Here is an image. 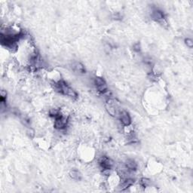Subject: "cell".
<instances>
[{
    "label": "cell",
    "instance_id": "cell-12",
    "mask_svg": "<svg viewBox=\"0 0 193 193\" xmlns=\"http://www.w3.org/2000/svg\"><path fill=\"white\" fill-rule=\"evenodd\" d=\"M140 184L142 185L143 187H146L150 184V179H147V178H142L140 179Z\"/></svg>",
    "mask_w": 193,
    "mask_h": 193
},
{
    "label": "cell",
    "instance_id": "cell-4",
    "mask_svg": "<svg viewBox=\"0 0 193 193\" xmlns=\"http://www.w3.org/2000/svg\"><path fill=\"white\" fill-rule=\"evenodd\" d=\"M100 165L104 171H109L112 168L113 163L110 159H108L106 156H103L100 159Z\"/></svg>",
    "mask_w": 193,
    "mask_h": 193
},
{
    "label": "cell",
    "instance_id": "cell-2",
    "mask_svg": "<svg viewBox=\"0 0 193 193\" xmlns=\"http://www.w3.org/2000/svg\"><path fill=\"white\" fill-rule=\"evenodd\" d=\"M94 84H95L96 88L98 90V91H100L102 94L107 92V85H106V82L102 78H100V77H96L95 79H94Z\"/></svg>",
    "mask_w": 193,
    "mask_h": 193
},
{
    "label": "cell",
    "instance_id": "cell-13",
    "mask_svg": "<svg viewBox=\"0 0 193 193\" xmlns=\"http://www.w3.org/2000/svg\"><path fill=\"white\" fill-rule=\"evenodd\" d=\"M185 43H186V44L189 48H192L193 47V42L192 40L190 39H186L185 40Z\"/></svg>",
    "mask_w": 193,
    "mask_h": 193
},
{
    "label": "cell",
    "instance_id": "cell-10",
    "mask_svg": "<svg viewBox=\"0 0 193 193\" xmlns=\"http://www.w3.org/2000/svg\"><path fill=\"white\" fill-rule=\"evenodd\" d=\"M133 183H134V181H133V179H126L125 180V181L122 183V184H121V190H124V189H128V187H130L131 186H132V185L133 184Z\"/></svg>",
    "mask_w": 193,
    "mask_h": 193
},
{
    "label": "cell",
    "instance_id": "cell-5",
    "mask_svg": "<svg viewBox=\"0 0 193 193\" xmlns=\"http://www.w3.org/2000/svg\"><path fill=\"white\" fill-rule=\"evenodd\" d=\"M67 118H64L63 116H60L59 118L55 119V128H57V129H59V130H62V129H64V128L67 127Z\"/></svg>",
    "mask_w": 193,
    "mask_h": 193
},
{
    "label": "cell",
    "instance_id": "cell-3",
    "mask_svg": "<svg viewBox=\"0 0 193 193\" xmlns=\"http://www.w3.org/2000/svg\"><path fill=\"white\" fill-rule=\"evenodd\" d=\"M120 120L122 125L125 126H129L131 123V118L130 115L127 111H121L120 113Z\"/></svg>",
    "mask_w": 193,
    "mask_h": 193
},
{
    "label": "cell",
    "instance_id": "cell-6",
    "mask_svg": "<svg viewBox=\"0 0 193 193\" xmlns=\"http://www.w3.org/2000/svg\"><path fill=\"white\" fill-rule=\"evenodd\" d=\"M116 103L113 100H108L107 103H106V109H107L108 113L109 114L113 116H116L117 114L116 111Z\"/></svg>",
    "mask_w": 193,
    "mask_h": 193
},
{
    "label": "cell",
    "instance_id": "cell-8",
    "mask_svg": "<svg viewBox=\"0 0 193 193\" xmlns=\"http://www.w3.org/2000/svg\"><path fill=\"white\" fill-rule=\"evenodd\" d=\"M74 70H75V72H79V73H85V67L82 65V63H74L73 66Z\"/></svg>",
    "mask_w": 193,
    "mask_h": 193
},
{
    "label": "cell",
    "instance_id": "cell-7",
    "mask_svg": "<svg viewBox=\"0 0 193 193\" xmlns=\"http://www.w3.org/2000/svg\"><path fill=\"white\" fill-rule=\"evenodd\" d=\"M152 17L156 21H161L164 20V13L160 10H154L152 13Z\"/></svg>",
    "mask_w": 193,
    "mask_h": 193
},
{
    "label": "cell",
    "instance_id": "cell-14",
    "mask_svg": "<svg viewBox=\"0 0 193 193\" xmlns=\"http://www.w3.org/2000/svg\"><path fill=\"white\" fill-rule=\"evenodd\" d=\"M134 50L137 51H139L140 50V44H139V43H137V44L134 45Z\"/></svg>",
    "mask_w": 193,
    "mask_h": 193
},
{
    "label": "cell",
    "instance_id": "cell-1",
    "mask_svg": "<svg viewBox=\"0 0 193 193\" xmlns=\"http://www.w3.org/2000/svg\"><path fill=\"white\" fill-rule=\"evenodd\" d=\"M55 90L57 92L61 93L64 95H67L71 98H76L78 96L77 93L74 91L73 89L68 86V85L66 84L64 82H59L55 84Z\"/></svg>",
    "mask_w": 193,
    "mask_h": 193
},
{
    "label": "cell",
    "instance_id": "cell-9",
    "mask_svg": "<svg viewBox=\"0 0 193 193\" xmlns=\"http://www.w3.org/2000/svg\"><path fill=\"white\" fill-rule=\"evenodd\" d=\"M126 168L131 171H136L137 168V164L133 160L129 159L126 161Z\"/></svg>",
    "mask_w": 193,
    "mask_h": 193
},
{
    "label": "cell",
    "instance_id": "cell-11",
    "mask_svg": "<svg viewBox=\"0 0 193 193\" xmlns=\"http://www.w3.org/2000/svg\"><path fill=\"white\" fill-rule=\"evenodd\" d=\"M70 176L73 179H75V180H80L81 178H82L81 173L79 172V171H77V170H72V171L70 173Z\"/></svg>",
    "mask_w": 193,
    "mask_h": 193
}]
</instances>
